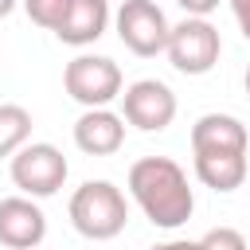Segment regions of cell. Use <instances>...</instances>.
Masks as SVG:
<instances>
[{"label":"cell","instance_id":"cell-3","mask_svg":"<svg viewBox=\"0 0 250 250\" xmlns=\"http://www.w3.org/2000/svg\"><path fill=\"white\" fill-rule=\"evenodd\" d=\"M8 160H12V164H8L12 184L20 188V195H31V199L55 195V191L66 184V172H70L66 156H62L55 145H47V141H27V145L16 148Z\"/></svg>","mask_w":250,"mask_h":250},{"label":"cell","instance_id":"cell-12","mask_svg":"<svg viewBox=\"0 0 250 250\" xmlns=\"http://www.w3.org/2000/svg\"><path fill=\"white\" fill-rule=\"evenodd\" d=\"M246 172H250V160L246 152H195V176L203 188L211 191H234L246 184Z\"/></svg>","mask_w":250,"mask_h":250},{"label":"cell","instance_id":"cell-7","mask_svg":"<svg viewBox=\"0 0 250 250\" xmlns=\"http://www.w3.org/2000/svg\"><path fill=\"white\" fill-rule=\"evenodd\" d=\"M121 117L141 133H160L176 117V94L160 78H141L121 90Z\"/></svg>","mask_w":250,"mask_h":250},{"label":"cell","instance_id":"cell-18","mask_svg":"<svg viewBox=\"0 0 250 250\" xmlns=\"http://www.w3.org/2000/svg\"><path fill=\"white\" fill-rule=\"evenodd\" d=\"M152 250H199V242H188V238H172V242H160Z\"/></svg>","mask_w":250,"mask_h":250},{"label":"cell","instance_id":"cell-16","mask_svg":"<svg viewBox=\"0 0 250 250\" xmlns=\"http://www.w3.org/2000/svg\"><path fill=\"white\" fill-rule=\"evenodd\" d=\"M230 12H234V23H238V31L250 39V0H230Z\"/></svg>","mask_w":250,"mask_h":250},{"label":"cell","instance_id":"cell-6","mask_svg":"<svg viewBox=\"0 0 250 250\" xmlns=\"http://www.w3.org/2000/svg\"><path fill=\"white\" fill-rule=\"evenodd\" d=\"M62 86L78 105L98 109L121 98V66L105 55H74L62 70Z\"/></svg>","mask_w":250,"mask_h":250},{"label":"cell","instance_id":"cell-19","mask_svg":"<svg viewBox=\"0 0 250 250\" xmlns=\"http://www.w3.org/2000/svg\"><path fill=\"white\" fill-rule=\"evenodd\" d=\"M16 4H20V0H0V20H4V16H12V12H16Z\"/></svg>","mask_w":250,"mask_h":250},{"label":"cell","instance_id":"cell-9","mask_svg":"<svg viewBox=\"0 0 250 250\" xmlns=\"http://www.w3.org/2000/svg\"><path fill=\"white\" fill-rule=\"evenodd\" d=\"M74 145L86 156H113L125 145V117L113 113V109H105V105L86 109L74 121Z\"/></svg>","mask_w":250,"mask_h":250},{"label":"cell","instance_id":"cell-4","mask_svg":"<svg viewBox=\"0 0 250 250\" xmlns=\"http://www.w3.org/2000/svg\"><path fill=\"white\" fill-rule=\"evenodd\" d=\"M168 62L180 70V74H207L219 55H223V39H219V27L207 23V16H184L172 31H168V47H164Z\"/></svg>","mask_w":250,"mask_h":250},{"label":"cell","instance_id":"cell-17","mask_svg":"<svg viewBox=\"0 0 250 250\" xmlns=\"http://www.w3.org/2000/svg\"><path fill=\"white\" fill-rule=\"evenodd\" d=\"M188 16H211L215 8H219V0H176Z\"/></svg>","mask_w":250,"mask_h":250},{"label":"cell","instance_id":"cell-8","mask_svg":"<svg viewBox=\"0 0 250 250\" xmlns=\"http://www.w3.org/2000/svg\"><path fill=\"white\" fill-rule=\"evenodd\" d=\"M47 238V215L31 195L0 199V246L8 250H35Z\"/></svg>","mask_w":250,"mask_h":250},{"label":"cell","instance_id":"cell-15","mask_svg":"<svg viewBox=\"0 0 250 250\" xmlns=\"http://www.w3.org/2000/svg\"><path fill=\"white\" fill-rule=\"evenodd\" d=\"M199 250H246V234L234 227H211L199 238Z\"/></svg>","mask_w":250,"mask_h":250},{"label":"cell","instance_id":"cell-5","mask_svg":"<svg viewBox=\"0 0 250 250\" xmlns=\"http://www.w3.org/2000/svg\"><path fill=\"white\" fill-rule=\"evenodd\" d=\"M113 27H117V39L125 43V51H133L137 59L164 55L168 31H172V23L156 0H125L113 16Z\"/></svg>","mask_w":250,"mask_h":250},{"label":"cell","instance_id":"cell-13","mask_svg":"<svg viewBox=\"0 0 250 250\" xmlns=\"http://www.w3.org/2000/svg\"><path fill=\"white\" fill-rule=\"evenodd\" d=\"M31 141V113L16 102H0V156H12Z\"/></svg>","mask_w":250,"mask_h":250},{"label":"cell","instance_id":"cell-10","mask_svg":"<svg viewBox=\"0 0 250 250\" xmlns=\"http://www.w3.org/2000/svg\"><path fill=\"white\" fill-rule=\"evenodd\" d=\"M109 27V4L105 0H70L66 16L55 27V39L66 47H90Z\"/></svg>","mask_w":250,"mask_h":250},{"label":"cell","instance_id":"cell-20","mask_svg":"<svg viewBox=\"0 0 250 250\" xmlns=\"http://www.w3.org/2000/svg\"><path fill=\"white\" fill-rule=\"evenodd\" d=\"M242 86H246V98H250V66H246V74H242Z\"/></svg>","mask_w":250,"mask_h":250},{"label":"cell","instance_id":"cell-11","mask_svg":"<svg viewBox=\"0 0 250 250\" xmlns=\"http://www.w3.org/2000/svg\"><path fill=\"white\" fill-rule=\"evenodd\" d=\"M250 133L234 113H203L191 125V152H246Z\"/></svg>","mask_w":250,"mask_h":250},{"label":"cell","instance_id":"cell-1","mask_svg":"<svg viewBox=\"0 0 250 250\" xmlns=\"http://www.w3.org/2000/svg\"><path fill=\"white\" fill-rule=\"evenodd\" d=\"M125 184H129V195L137 199V207L145 211V219L152 227L176 230L195 211V195L188 188V172L172 156H141L129 168Z\"/></svg>","mask_w":250,"mask_h":250},{"label":"cell","instance_id":"cell-14","mask_svg":"<svg viewBox=\"0 0 250 250\" xmlns=\"http://www.w3.org/2000/svg\"><path fill=\"white\" fill-rule=\"evenodd\" d=\"M66 8H70V0H23L27 20H31L35 27H43V31H55L59 20L66 16Z\"/></svg>","mask_w":250,"mask_h":250},{"label":"cell","instance_id":"cell-2","mask_svg":"<svg viewBox=\"0 0 250 250\" xmlns=\"http://www.w3.org/2000/svg\"><path fill=\"white\" fill-rule=\"evenodd\" d=\"M70 223L82 238L90 242H109L125 230L129 223V203L121 195L117 184L109 180H86L74 195H70Z\"/></svg>","mask_w":250,"mask_h":250}]
</instances>
